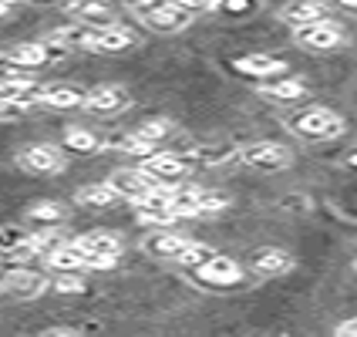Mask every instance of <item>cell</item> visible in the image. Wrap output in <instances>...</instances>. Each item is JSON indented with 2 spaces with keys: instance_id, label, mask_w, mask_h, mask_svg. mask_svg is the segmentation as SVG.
Instances as JSON below:
<instances>
[{
  "instance_id": "cell-1",
  "label": "cell",
  "mask_w": 357,
  "mask_h": 337,
  "mask_svg": "<svg viewBox=\"0 0 357 337\" xmlns=\"http://www.w3.org/2000/svg\"><path fill=\"white\" fill-rule=\"evenodd\" d=\"M236 159L253 172H283V169H290L294 156L280 142H253V145L236 149Z\"/></svg>"
},
{
  "instance_id": "cell-2",
  "label": "cell",
  "mask_w": 357,
  "mask_h": 337,
  "mask_svg": "<svg viewBox=\"0 0 357 337\" xmlns=\"http://www.w3.org/2000/svg\"><path fill=\"white\" fill-rule=\"evenodd\" d=\"M132 14H135L145 27L165 31V34H176V31L192 24V14H189L182 3H132Z\"/></svg>"
},
{
  "instance_id": "cell-3",
  "label": "cell",
  "mask_w": 357,
  "mask_h": 337,
  "mask_svg": "<svg viewBox=\"0 0 357 337\" xmlns=\"http://www.w3.org/2000/svg\"><path fill=\"white\" fill-rule=\"evenodd\" d=\"M290 128L303 139H334V135L344 132V119L337 112L324 108V105H314V108H303L300 115H294Z\"/></svg>"
},
{
  "instance_id": "cell-4",
  "label": "cell",
  "mask_w": 357,
  "mask_h": 337,
  "mask_svg": "<svg viewBox=\"0 0 357 337\" xmlns=\"http://www.w3.org/2000/svg\"><path fill=\"white\" fill-rule=\"evenodd\" d=\"M294 40H297L300 47H307V51H334L344 44V27H340L337 20L324 17L317 24H307V27H297L294 31Z\"/></svg>"
},
{
  "instance_id": "cell-5",
  "label": "cell",
  "mask_w": 357,
  "mask_h": 337,
  "mask_svg": "<svg viewBox=\"0 0 357 337\" xmlns=\"http://www.w3.org/2000/svg\"><path fill=\"white\" fill-rule=\"evenodd\" d=\"M108 186L115 189V196L119 199H132V202H139V199H145L152 189L165 186V182H155V179L149 176V172H142V169H119V172H112Z\"/></svg>"
},
{
  "instance_id": "cell-6",
  "label": "cell",
  "mask_w": 357,
  "mask_h": 337,
  "mask_svg": "<svg viewBox=\"0 0 357 337\" xmlns=\"http://www.w3.org/2000/svg\"><path fill=\"white\" fill-rule=\"evenodd\" d=\"M17 162L27 169V172H38V176H58V172H64V156H61V149L47 145V142L27 145V149L17 156Z\"/></svg>"
},
{
  "instance_id": "cell-7",
  "label": "cell",
  "mask_w": 357,
  "mask_h": 337,
  "mask_svg": "<svg viewBox=\"0 0 357 337\" xmlns=\"http://www.w3.org/2000/svg\"><path fill=\"white\" fill-rule=\"evenodd\" d=\"M51 287V280L44 277V274H38V270H7V277L0 280V290L3 294H14V297H27V300H34L40 297L44 290Z\"/></svg>"
},
{
  "instance_id": "cell-8",
  "label": "cell",
  "mask_w": 357,
  "mask_h": 337,
  "mask_svg": "<svg viewBox=\"0 0 357 337\" xmlns=\"http://www.w3.org/2000/svg\"><path fill=\"white\" fill-rule=\"evenodd\" d=\"M71 243L78 246L81 253L98 257V260H119V253H121V237L119 233H112V230H91V233L75 237Z\"/></svg>"
},
{
  "instance_id": "cell-9",
  "label": "cell",
  "mask_w": 357,
  "mask_h": 337,
  "mask_svg": "<svg viewBox=\"0 0 357 337\" xmlns=\"http://www.w3.org/2000/svg\"><path fill=\"white\" fill-rule=\"evenodd\" d=\"M196 277L202 280V283H209V287H236L239 280H243V267H239L236 260L216 253L209 263H202V267H199Z\"/></svg>"
},
{
  "instance_id": "cell-10",
  "label": "cell",
  "mask_w": 357,
  "mask_h": 337,
  "mask_svg": "<svg viewBox=\"0 0 357 337\" xmlns=\"http://www.w3.org/2000/svg\"><path fill=\"white\" fill-rule=\"evenodd\" d=\"M139 169L142 172H149L155 182H165V179L185 176V172H189V159L178 156V152H152V156L142 159Z\"/></svg>"
},
{
  "instance_id": "cell-11",
  "label": "cell",
  "mask_w": 357,
  "mask_h": 337,
  "mask_svg": "<svg viewBox=\"0 0 357 337\" xmlns=\"http://www.w3.org/2000/svg\"><path fill=\"white\" fill-rule=\"evenodd\" d=\"M135 44V34L121 24H112V27H95L91 38L84 44V51H101V54H115V51H125Z\"/></svg>"
},
{
  "instance_id": "cell-12",
  "label": "cell",
  "mask_w": 357,
  "mask_h": 337,
  "mask_svg": "<svg viewBox=\"0 0 357 337\" xmlns=\"http://www.w3.org/2000/svg\"><path fill=\"white\" fill-rule=\"evenodd\" d=\"M84 108L95 112V115H119L128 108V91L125 88H115V84H105V88H95L84 95Z\"/></svg>"
},
{
  "instance_id": "cell-13",
  "label": "cell",
  "mask_w": 357,
  "mask_h": 337,
  "mask_svg": "<svg viewBox=\"0 0 357 337\" xmlns=\"http://www.w3.org/2000/svg\"><path fill=\"white\" fill-rule=\"evenodd\" d=\"M0 58L10 61V64H17L20 71H34V68H40V64H47L54 54H51V44H38V40H31V44H14V47H10V51H3Z\"/></svg>"
},
{
  "instance_id": "cell-14",
  "label": "cell",
  "mask_w": 357,
  "mask_h": 337,
  "mask_svg": "<svg viewBox=\"0 0 357 337\" xmlns=\"http://www.w3.org/2000/svg\"><path fill=\"white\" fill-rule=\"evenodd\" d=\"M239 75H250V78L270 81L273 75H287V61L270 58V54H246V58L236 61Z\"/></svg>"
},
{
  "instance_id": "cell-15",
  "label": "cell",
  "mask_w": 357,
  "mask_h": 337,
  "mask_svg": "<svg viewBox=\"0 0 357 337\" xmlns=\"http://www.w3.org/2000/svg\"><path fill=\"white\" fill-rule=\"evenodd\" d=\"M75 24H84V27H112L115 24V10L108 3H68L64 7Z\"/></svg>"
},
{
  "instance_id": "cell-16",
  "label": "cell",
  "mask_w": 357,
  "mask_h": 337,
  "mask_svg": "<svg viewBox=\"0 0 357 337\" xmlns=\"http://www.w3.org/2000/svg\"><path fill=\"white\" fill-rule=\"evenodd\" d=\"M145 253H152V257H162V260H176L185 246H189V239L172 233V230H159V233H152V237H145Z\"/></svg>"
},
{
  "instance_id": "cell-17",
  "label": "cell",
  "mask_w": 357,
  "mask_h": 337,
  "mask_svg": "<svg viewBox=\"0 0 357 337\" xmlns=\"http://www.w3.org/2000/svg\"><path fill=\"white\" fill-rule=\"evenodd\" d=\"M250 270L259 274V277H283V274H290V270H294V257H290V253H283V250H263V253L253 257Z\"/></svg>"
},
{
  "instance_id": "cell-18",
  "label": "cell",
  "mask_w": 357,
  "mask_h": 337,
  "mask_svg": "<svg viewBox=\"0 0 357 337\" xmlns=\"http://www.w3.org/2000/svg\"><path fill=\"white\" fill-rule=\"evenodd\" d=\"M280 17L297 31V27H307V24L324 20L327 17V7H324V3H290V7H283V10H280Z\"/></svg>"
},
{
  "instance_id": "cell-19",
  "label": "cell",
  "mask_w": 357,
  "mask_h": 337,
  "mask_svg": "<svg viewBox=\"0 0 357 337\" xmlns=\"http://www.w3.org/2000/svg\"><path fill=\"white\" fill-rule=\"evenodd\" d=\"M84 95H88V91H78V88L61 84V88H47V91H40L38 105H44V108H84Z\"/></svg>"
},
{
  "instance_id": "cell-20",
  "label": "cell",
  "mask_w": 357,
  "mask_h": 337,
  "mask_svg": "<svg viewBox=\"0 0 357 337\" xmlns=\"http://www.w3.org/2000/svg\"><path fill=\"white\" fill-rule=\"evenodd\" d=\"M78 202L88 206V209H105V206L119 202V196H115V189L108 182H91V186L78 189Z\"/></svg>"
},
{
  "instance_id": "cell-21",
  "label": "cell",
  "mask_w": 357,
  "mask_h": 337,
  "mask_svg": "<svg viewBox=\"0 0 357 337\" xmlns=\"http://www.w3.org/2000/svg\"><path fill=\"white\" fill-rule=\"evenodd\" d=\"M259 91L266 95V98H277V101H294L300 98L303 91H307V84L300 78H283V81H263L259 84Z\"/></svg>"
},
{
  "instance_id": "cell-22",
  "label": "cell",
  "mask_w": 357,
  "mask_h": 337,
  "mask_svg": "<svg viewBox=\"0 0 357 337\" xmlns=\"http://www.w3.org/2000/svg\"><path fill=\"white\" fill-rule=\"evenodd\" d=\"M64 145H68V149H75V152H98L101 139L95 135V132H88V128L71 125V128H64Z\"/></svg>"
},
{
  "instance_id": "cell-23",
  "label": "cell",
  "mask_w": 357,
  "mask_h": 337,
  "mask_svg": "<svg viewBox=\"0 0 357 337\" xmlns=\"http://www.w3.org/2000/svg\"><path fill=\"white\" fill-rule=\"evenodd\" d=\"M213 257H216V250H213V246H206V243H199V239H189V246L176 257V263L189 267V270H199L202 263H209Z\"/></svg>"
},
{
  "instance_id": "cell-24",
  "label": "cell",
  "mask_w": 357,
  "mask_h": 337,
  "mask_svg": "<svg viewBox=\"0 0 357 337\" xmlns=\"http://www.w3.org/2000/svg\"><path fill=\"white\" fill-rule=\"evenodd\" d=\"M27 219L44 223V226H58L61 219H64V206L54 202V199H40V202H34V206L27 209Z\"/></svg>"
},
{
  "instance_id": "cell-25",
  "label": "cell",
  "mask_w": 357,
  "mask_h": 337,
  "mask_svg": "<svg viewBox=\"0 0 357 337\" xmlns=\"http://www.w3.org/2000/svg\"><path fill=\"white\" fill-rule=\"evenodd\" d=\"M169 132H172V121H165V119H149V121H142V125L135 128V132H132V135H135V139H142L145 145H152V149H155V145H159V142L165 139Z\"/></svg>"
},
{
  "instance_id": "cell-26",
  "label": "cell",
  "mask_w": 357,
  "mask_h": 337,
  "mask_svg": "<svg viewBox=\"0 0 357 337\" xmlns=\"http://www.w3.org/2000/svg\"><path fill=\"white\" fill-rule=\"evenodd\" d=\"M192 159H199L202 165H222L226 159H236V149L233 145H202L192 152Z\"/></svg>"
},
{
  "instance_id": "cell-27",
  "label": "cell",
  "mask_w": 357,
  "mask_h": 337,
  "mask_svg": "<svg viewBox=\"0 0 357 337\" xmlns=\"http://www.w3.org/2000/svg\"><path fill=\"white\" fill-rule=\"evenodd\" d=\"M27 260H34V250L27 246V239L20 243V246H10V250H0V267H7V270H20Z\"/></svg>"
},
{
  "instance_id": "cell-28",
  "label": "cell",
  "mask_w": 357,
  "mask_h": 337,
  "mask_svg": "<svg viewBox=\"0 0 357 337\" xmlns=\"http://www.w3.org/2000/svg\"><path fill=\"white\" fill-rule=\"evenodd\" d=\"M51 287H54L58 294H81V290H84V280L75 277V274H61V277L51 280Z\"/></svg>"
},
{
  "instance_id": "cell-29",
  "label": "cell",
  "mask_w": 357,
  "mask_h": 337,
  "mask_svg": "<svg viewBox=\"0 0 357 337\" xmlns=\"http://www.w3.org/2000/svg\"><path fill=\"white\" fill-rule=\"evenodd\" d=\"M27 239V233L20 230V226H3L0 230V250H10V246H20Z\"/></svg>"
},
{
  "instance_id": "cell-30",
  "label": "cell",
  "mask_w": 357,
  "mask_h": 337,
  "mask_svg": "<svg viewBox=\"0 0 357 337\" xmlns=\"http://www.w3.org/2000/svg\"><path fill=\"white\" fill-rule=\"evenodd\" d=\"M139 223L165 230V226H172V223H176V216H172V213H139Z\"/></svg>"
},
{
  "instance_id": "cell-31",
  "label": "cell",
  "mask_w": 357,
  "mask_h": 337,
  "mask_svg": "<svg viewBox=\"0 0 357 337\" xmlns=\"http://www.w3.org/2000/svg\"><path fill=\"white\" fill-rule=\"evenodd\" d=\"M334 337H357V317H347L344 324H337Z\"/></svg>"
},
{
  "instance_id": "cell-32",
  "label": "cell",
  "mask_w": 357,
  "mask_h": 337,
  "mask_svg": "<svg viewBox=\"0 0 357 337\" xmlns=\"http://www.w3.org/2000/svg\"><path fill=\"white\" fill-rule=\"evenodd\" d=\"M44 337H81L78 331H68V327H54V331H47Z\"/></svg>"
},
{
  "instance_id": "cell-33",
  "label": "cell",
  "mask_w": 357,
  "mask_h": 337,
  "mask_svg": "<svg viewBox=\"0 0 357 337\" xmlns=\"http://www.w3.org/2000/svg\"><path fill=\"white\" fill-rule=\"evenodd\" d=\"M340 219H351V223H357V206H340Z\"/></svg>"
},
{
  "instance_id": "cell-34",
  "label": "cell",
  "mask_w": 357,
  "mask_h": 337,
  "mask_svg": "<svg viewBox=\"0 0 357 337\" xmlns=\"http://www.w3.org/2000/svg\"><path fill=\"white\" fill-rule=\"evenodd\" d=\"M7 14H10V3H7V0H0V17H7Z\"/></svg>"
},
{
  "instance_id": "cell-35",
  "label": "cell",
  "mask_w": 357,
  "mask_h": 337,
  "mask_svg": "<svg viewBox=\"0 0 357 337\" xmlns=\"http://www.w3.org/2000/svg\"><path fill=\"white\" fill-rule=\"evenodd\" d=\"M347 165H351V169H357V152L351 156V159H347Z\"/></svg>"
},
{
  "instance_id": "cell-36",
  "label": "cell",
  "mask_w": 357,
  "mask_h": 337,
  "mask_svg": "<svg viewBox=\"0 0 357 337\" xmlns=\"http://www.w3.org/2000/svg\"><path fill=\"white\" fill-rule=\"evenodd\" d=\"M354 270H357V260H354Z\"/></svg>"
},
{
  "instance_id": "cell-37",
  "label": "cell",
  "mask_w": 357,
  "mask_h": 337,
  "mask_svg": "<svg viewBox=\"0 0 357 337\" xmlns=\"http://www.w3.org/2000/svg\"><path fill=\"white\" fill-rule=\"evenodd\" d=\"M0 112H3V105H0Z\"/></svg>"
}]
</instances>
